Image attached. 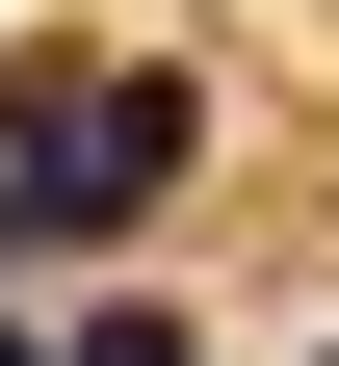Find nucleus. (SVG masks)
<instances>
[{"instance_id":"nucleus-1","label":"nucleus","mask_w":339,"mask_h":366,"mask_svg":"<svg viewBox=\"0 0 339 366\" xmlns=\"http://www.w3.org/2000/svg\"><path fill=\"white\" fill-rule=\"evenodd\" d=\"M209 157V105H183L157 53H105L53 105V79H0V288H53V262H105L131 209H157V183Z\"/></svg>"},{"instance_id":"nucleus-2","label":"nucleus","mask_w":339,"mask_h":366,"mask_svg":"<svg viewBox=\"0 0 339 366\" xmlns=\"http://www.w3.org/2000/svg\"><path fill=\"white\" fill-rule=\"evenodd\" d=\"M53 366H209L183 314H53Z\"/></svg>"},{"instance_id":"nucleus-3","label":"nucleus","mask_w":339,"mask_h":366,"mask_svg":"<svg viewBox=\"0 0 339 366\" xmlns=\"http://www.w3.org/2000/svg\"><path fill=\"white\" fill-rule=\"evenodd\" d=\"M0 366H53V314H26V288H0Z\"/></svg>"}]
</instances>
